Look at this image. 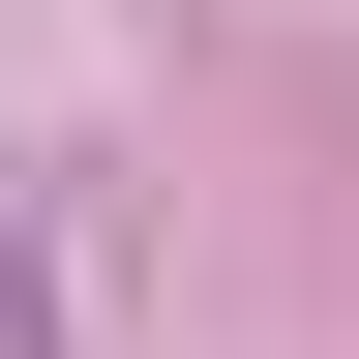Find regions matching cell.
Wrapping results in <instances>:
<instances>
[{"label": "cell", "instance_id": "cell-1", "mask_svg": "<svg viewBox=\"0 0 359 359\" xmlns=\"http://www.w3.org/2000/svg\"><path fill=\"white\" fill-rule=\"evenodd\" d=\"M0 359H90V210L0 180Z\"/></svg>", "mask_w": 359, "mask_h": 359}]
</instances>
